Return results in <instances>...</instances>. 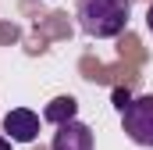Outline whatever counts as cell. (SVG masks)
<instances>
[{"label": "cell", "mask_w": 153, "mask_h": 150, "mask_svg": "<svg viewBox=\"0 0 153 150\" xmlns=\"http://www.w3.org/2000/svg\"><path fill=\"white\" fill-rule=\"evenodd\" d=\"M78 29L93 39H114L132 18V0H78Z\"/></svg>", "instance_id": "obj_1"}, {"label": "cell", "mask_w": 153, "mask_h": 150, "mask_svg": "<svg viewBox=\"0 0 153 150\" xmlns=\"http://www.w3.org/2000/svg\"><path fill=\"white\" fill-rule=\"evenodd\" d=\"M121 125H125V136L135 147H153V93L132 97V104L121 114Z\"/></svg>", "instance_id": "obj_2"}, {"label": "cell", "mask_w": 153, "mask_h": 150, "mask_svg": "<svg viewBox=\"0 0 153 150\" xmlns=\"http://www.w3.org/2000/svg\"><path fill=\"white\" fill-rule=\"evenodd\" d=\"M4 132L11 143H32L39 136V114L29 107H11L4 114Z\"/></svg>", "instance_id": "obj_3"}, {"label": "cell", "mask_w": 153, "mask_h": 150, "mask_svg": "<svg viewBox=\"0 0 153 150\" xmlns=\"http://www.w3.org/2000/svg\"><path fill=\"white\" fill-rule=\"evenodd\" d=\"M96 140H93V129L85 122H68V125H57L53 140H50V150H93Z\"/></svg>", "instance_id": "obj_4"}, {"label": "cell", "mask_w": 153, "mask_h": 150, "mask_svg": "<svg viewBox=\"0 0 153 150\" xmlns=\"http://www.w3.org/2000/svg\"><path fill=\"white\" fill-rule=\"evenodd\" d=\"M78 114V100L75 97H53L50 104H46V111H43V122H50V125H68V122H75Z\"/></svg>", "instance_id": "obj_5"}, {"label": "cell", "mask_w": 153, "mask_h": 150, "mask_svg": "<svg viewBox=\"0 0 153 150\" xmlns=\"http://www.w3.org/2000/svg\"><path fill=\"white\" fill-rule=\"evenodd\" d=\"M128 104H132V93H128V89H114V107H117V111L125 114Z\"/></svg>", "instance_id": "obj_6"}, {"label": "cell", "mask_w": 153, "mask_h": 150, "mask_svg": "<svg viewBox=\"0 0 153 150\" xmlns=\"http://www.w3.org/2000/svg\"><path fill=\"white\" fill-rule=\"evenodd\" d=\"M146 29L153 32V0H150V7H146Z\"/></svg>", "instance_id": "obj_7"}, {"label": "cell", "mask_w": 153, "mask_h": 150, "mask_svg": "<svg viewBox=\"0 0 153 150\" xmlns=\"http://www.w3.org/2000/svg\"><path fill=\"white\" fill-rule=\"evenodd\" d=\"M0 150H14V147H11V140H7V136H0Z\"/></svg>", "instance_id": "obj_8"}]
</instances>
